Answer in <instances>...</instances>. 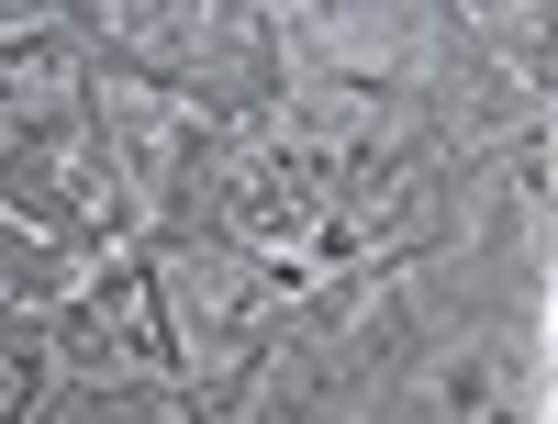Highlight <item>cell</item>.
Wrapping results in <instances>:
<instances>
[{"label":"cell","instance_id":"cell-1","mask_svg":"<svg viewBox=\"0 0 558 424\" xmlns=\"http://www.w3.org/2000/svg\"><path fill=\"white\" fill-rule=\"evenodd\" d=\"M481 424H525V413H481Z\"/></svg>","mask_w":558,"mask_h":424}]
</instances>
